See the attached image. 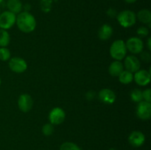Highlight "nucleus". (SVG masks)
Listing matches in <instances>:
<instances>
[{"label": "nucleus", "instance_id": "1", "mask_svg": "<svg viewBox=\"0 0 151 150\" xmlns=\"http://www.w3.org/2000/svg\"><path fill=\"white\" fill-rule=\"evenodd\" d=\"M16 23L19 30L25 33L34 31L36 26V20L35 17L29 12H21L16 16Z\"/></svg>", "mask_w": 151, "mask_h": 150}, {"label": "nucleus", "instance_id": "2", "mask_svg": "<svg viewBox=\"0 0 151 150\" xmlns=\"http://www.w3.org/2000/svg\"><path fill=\"white\" fill-rule=\"evenodd\" d=\"M127 54V48L125 43L122 40L114 41L110 47V54L112 58L116 60H122Z\"/></svg>", "mask_w": 151, "mask_h": 150}, {"label": "nucleus", "instance_id": "3", "mask_svg": "<svg viewBox=\"0 0 151 150\" xmlns=\"http://www.w3.org/2000/svg\"><path fill=\"white\" fill-rule=\"evenodd\" d=\"M116 19L121 26L125 28H128L135 24L137 21V15L131 10H125L118 13Z\"/></svg>", "mask_w": 151, "mask_h": 150}, {"label": "nucleus", "instance_id": "4", "mask_svg": "<svg viewBox=\"0 0 151 150\" xmlns=\"http://www.w3.org/2000/svg\"><path fill=\"white\" fill-rule=\"evenodd\" d=\"M16 16L12 12L7 10L0 14V28L2 29H10L16 24Z\"/></svg>", "mask_w": 151, "mask_h": 150}, {"label": "nucleus", "instance_id": "5", "mask_svg": "<svg viewBox=\"0 0 151 150\" xmlns=\"http://www.w3.org/2000/svg\"><path fill=\"white\" fill-rule=\"evenodd\" d=\"M126 48L132 54H139L143 51L144 44L143 41L138 37H132L128 39L125 43Z\"/></svg>", "mask_w": 151, "mask_h": 150}, {"label": "nucleus", "instance_id": "6", "mask_svg": "<svg viewBox=\"0 0 151 150\" xmlns=\"http://www.w3.org/2000/svg\"><path fill=\"white\" fill-rule=\"evenodd\" d=\"M9 67L15 73H23L27 69V63L24 59L19 57H14L10 59Z\"/></svg>", "mask_w": 151, "mask_h": 150}, {"label": "nucleus", "instance_id": "7", "mask_svg": "<svg viewBox=\"0 0 151 150\" xmlns=\"http://www.w3.org/2000/svg\"><path fill=\"white\" fill-rule=\"evenodd\" d=\"M137 116L142 120H148L151 117V104L145 101L139 102L137 107Z\"/></svg>", "mask_w": 151, "mask_h": 150}, {"label": "nucleus", "instance_id": "8", "mask_svg": "<svg viewBox=\"0 0 151 150\" xmlns=\"http://www.w3.org/2000/svg\"><path fill=\"white\" fill-rule=\"evenodd\" d=\"M66 118L64 110L60 107H55L49 114V120L52 125H59L63 123Z\"/></svg>", "mask_w": 151, "mask_h": 150}, {"label": "nucleus", "instance_id": "9", "mask_svg": "<svg viewBox=\"0 0 151 150\" xmlns=\"http://www.w3.org/2000/svg\"><path fill=\"white\" fill-rule=\"evenodd\" d=\"M18 106L21 111L27 113L30 111L33 107V100L29 94H22L18 99Z\"/></svg>", "mask_w": 151, "mask_h": 150}, {"label": "nucleus", "instance_id": "10", "mask_svg": "<svg viewBox=\"0 0 151 150\" xmlns=\"http://www.w3.org/2000/svg\"><path fill=\"white\" fill-rule=\"evenodd\" d=\"M134 79L137 85L140 86H145L150 82V72L145 69L142 70L139 69L135 72V74L134 75Z\"/></svg>", "mask_w": 151, "mask_h": 150}, {"label": "nucleus", "instance_id": "11", "mask_svg": "<svg viewBox=\"0 0 151 150\" xmlns=\"http://www.w3.org/2000/svg\"><path fill=\"white\" fill-rule=\"evenodd\" d=\"M124 65L127 71L131 72V73H135L137 71H139L141 67L140 61L137 57L134 55H128L125 57Z\"/></svg>", "mask_w": 151, "mask_h": 150}, {"label": "nucleus", "instance_id": "12", "mask_svg": "<svg viewBox=\"0 0 151 150\" xmlns=\"http://www.w3.org/2000/svg\"><path fill=\"white\" fill-rule=\"evenodd\" d=\"M99 99L105 104H111L116 101V94L112 90L104 88L99 92Z\"/></svg>", "mask_w": 151, "mask_h": 150}, {"label": "nucleus", "instance_id": "13", "mask_svg": "<svg viewBox=\"0 0 151 150\" xmlns=\"http://www.w3.org/2000/svg\"><path fill=\"white\" fill-rule=\"evenodd\" d=\"M128 141L132 146L139 147L144 144L145 141V137L142 132L134 131L130 134L128 137Z\"/></svg>", "mask_w": 151, "mask_h": 150}, {"label": "nucleus", "instance_id": "14", "mask_svg": "<svg viewBox=\"0 0 151 150\" xmlns=\"http://www.w3.org/2000/svg\"><path fill=\"white\" fill-rule=\"evenodd\" d=\"M112 34L113 29L111 26L107 24H103L98 31V37L101 41H108L112 36Z\"/></svg>", "mask_w": 151, "mask_h": 150}, {"label": "nucleus", "instance_id": "15", "mask_svg": "<svg viewBox=\"0 0 151 150\" xmlns=\"http://www.w3.org/2000/svg\"><path fill=\"white\" fill-rule=\"evenodd\" d=\"M124 71V66L119 60L112 62L109 68V72L112 76H119V75Z\"/></svg>", "mask_w": 151, "mask_h": 150}, {"label": "nucleus", "instance_id": "16", "mask_svg": "<svg viewBox=\"0 0 151 150\" xmlns=\"http://www.w3.org/2000/svg\"><path fill=\"white\" fill-rule=\"evenodd\" d=\"M22 3L20 0H7V7L9 11L12 12L14 14H19L22 12Z\"/></svg>", "mask_w": 151, "mask_h": 150}, {"label": "nucleus", "instance_id": "17", "mask_svg": "<svg viewBox=\"0 0 151 150\" xmlns=\"http://www.w3.org/2000/svg\"><path fill=\"white\" fill-rule=\"evenodd\" d=\"M137 19L143 24H150L151 22V13L147 9L139 10L137 15Z\"/></svg>", "mask_w": 151, "mask_h": 150}, {"label": "nucleus", "instance_id": "18", "mask_svg": "<svg viewBox=\"0 0 151 150\" xmlns=\"http://www.w3.org/2000/svg\"><path fill=\"white\" fill-rule=\"evenodd\" d=\"M118 77H119V82L122 84H125V85L130 84L134 80V74H133V73H131V72L128 71L127 70L123 71L119 75Z\"/></svg>", "mask_w": 151, "mask_h": 150}, {"label": "nucleus", "instance_id": "19", "mask_svg": "<svg viewBox=\"0 0 151 150\" xmlns=\"http://www.w3.org/2000/svg\"><path fill=\"white\" fill-rule=\"evenodd\" d=\"M10 41V35L5 29H0V47H7Z\"/></svg>", "mask_w": 151, "mask_h": 150}, {"label": "nucleus", "instance_id": "20", "mask_svg": "<svg viewBox=\"0 0 151 150\" xmlns=\"http://www.w3.org/2000/svg\"><path fill=\"white\" fill-rule=\"evenodd\" d=\"M131 100L134 102H140L143 100L142 98V91L139 89H134L131 91Z\"/></svg>", "mask_w": 151, "mask_h": 150}, {"label": "nucleus", "instance_id": "21", "mask_svg": "<svg viewBox=\"0 0 151 150\" xmlns=\"http://www.w3.org/2000/svg\"><path fill=\"white\" fill-rule=\"evenodd\" d=\"M52 0H41L40 1V7L44 13H49L52 9Z\"/></svg>", "mask_w": 151, "mask_h": 150}, {"label": "nucleus", "instance_id": "22", "mask_svg": "<svg viewBox=\"0 0 151 150\" xmlns=\"http://www.w3.org/2000/svg\"><path fill=\"white\" fill-rule=\"evenodd\" d=\"M10 51L7 47H0V60L1 61H7L10 60Z\"/></svg>", "mask_w": 151, "mask_h": 150}, {"label": "nucleus", "instance_id": "23", "mask_svg": "<svg viewBox=\"0 0 151 150\" xmlns=\"http://www.w3.org/2000/svg\"><path fill=\"white\" fill-rule=\"evenodd\" d=\"M60 150H81V149L74 143L65 142L60 146Z\"/></svg>", "mask_w": 151, "mask_h": 150}, {"label": "nucleus", "instance_id": "24", "mask_svg": "<svg viewBox=\"0 0 151 150\" xmlns=\"http://www.w3.org/2000/svg\"><path fill=\"white\" fill-rule=\"evenodd\" d=\"M53 132H54V126L52 124H46L43 126L42 132L46 136H50L52 135Z\"/></svg>", "mask_w": 151, "mask_h": 150}, {"label": "nucleus", "instance_id": "25", "mask_svg": "<svg viewBox=\"0 0 151 150\" xmlns=\"http://www.w3.org/2000/svg\"><path fill=\"white\" fill-rule=\"evenodd\" d=\"M137 32L140 38H145L149 35V29L146 26H140L137 29Z\"/></svg>", "mask_w": 151, "mask_h": 150}, {"label": "nucleus", "instance_id": "26", "mask_svg": "<svg viewBox=\"0 0 151 150\" xmlns=\"http://www.w3.org/2000/svg\"><path fill=\"white\" fill-rule=\"evenodd\" d=\"M142 98L143 99L147 102H150L151 101V90L150 88L148 89L142 91Z\"/></svg>", "mask_w": 151, "mask_h": 150}, {"label": "nucleus", "instance_id": "27", "mask_svg": "<svg viewBox=\"0 0 151 150\" xmlns=\"http://www.w3.org/2000/svg\"><path fill=\"white\" fill-rule=\"evenodd\" d=\"M141 58L145 62H150L151 60L150 54L148 51H142L141 52Z\"/></svg>", "mask_w": 151, "mask_h": 150}, {"label": "nucleus", "instance_id": "28", "mask_svg": "<svg viewBox=\"0 0 151 150\" xmlns=\"http://www.w3.org/2000/svg\"><path fill=\"white\" fill-rule=\"evenodd\" d=\"M107 15L110 18H115L117 16V13H116V10L115 9L109 8L107 10Z\"/></svg>", "mask_w": 151, "mask_h": 150}, {"label": "nucleus", "instance_id": "29", "mask_svg": "<svg viewBox=\"0 0 151 150\" xmlns=\"http://www.w3.org/2000/svg\"><path fill=\"white\" fill-rule=\"evenodd\" d=\"M94 95H95L94 92H93V91H89V92L87 93L86 97L88 99H93L94 98Z\"/></svg>", "mask_w": 151, "mask_h": 150}, {"label": "nucleus", "instance_id": "30", "mask_svg": "<svg viewBox=\"0 0 151 150\" xmlns=\"http://www.w3.org/2000/svg\"><path fill=\"white\" fill-rule=\"evenodd\" d=\"M22 9H24L25 12H29V10H30L31 9V5L29 4H25L22 7Z\"/></svg>", "mask_w": 151, "mask_h": 150}, {"label": "nucleus", "instance_id": "31", "mask_svg": "<svg viewBox=\"0 0 151 150\" xmlns=\"http://www.w3.org/2000/svg\"><path fill=\"white\" fill-rule=\"evenodd\" d=\"M147 48H148L149 51H150L151 50V38L150 37V38L147 39Z\"/></svg>", "mask_w": 151, "mask_h": 150}, {"label": "nucleus", "instance_id": "32", "mask_svg": "<svg viewBox=\"0 0 151 150\" xmlns=\"http://www.w3.org/2000/svg\"><path fill=\"white\" fill-rule=\"evenodd\" d=\"M124 1L127 3H129V4H133V3L136 2L137 0H124Z\"/></svg>", "mask_w": 151, "mask_h": 150}, {"label": "nucleus", "instance_id": "33", "mask_svg": "<svg viewBox=\"0 0 151 150\" xmlns=\"http://www.w3.org/2000/svg\"><path fill=\"white\" fill-rule=\"evenodd\" d=\"M109 150H116V149L114 148H111V149H109Z\"/></svg>", "mask_w": 151, "mask_h": 150}, {"label": "nucleus", "instance_id": "34", "mask_svg": "<svg viewBox=\"0 0 151 150\" xmlns=\"http://www.w3.org/2000/svg\"><path fill=\"white\" fill-rule=\"evenodd\" d=\"M3 1H4V0H0V4H1V3L3 2Z\"/></svg>", "mask_w": 151, "mask_h": 150}, {"label": "nucleus", "instance_id": "35", "mask_svg": "<svg viewBox=\"0 0 151 150\" xmlns=\"http://www.w3.org/2000/svg\"><path fill=\"white\" fill-rule=\"evenodd\" d=\"M0 85H1V79H0Z\"/></svg>", "mask_w": 151, "mask_h": 150}, {"label": "nucleus", "instance_id": "36", "mask_svg": "<svg viewBox=\"0 0 151 150\" xmlns=\"http://www.w3.org/2000/svg\"><path fill=\"white\" fill-rule=\"evenodd\" d=\"M0 14H1V10H0Z\"/></svg>", "mask_w": 151, "mask_h": 150}]
</instances>
